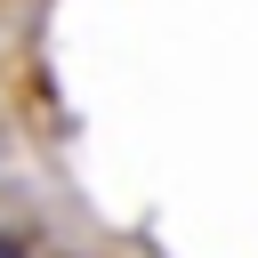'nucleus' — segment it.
<instances>
[{
  "label": "nucleus",
  "mask_w": 258,
  "mask_h": 258,
  "mask_svg": "<svg viewBox=\"0 0 258 258\" xmlns=\"http://www.w3.org/2000/svg\"><path fill=\"white\" fill-rule=\"evenodd\" d=\"M0 258H32V250H24V242H16V234H0Z\"/></svg>",
  "instance_id": "f257e3e1"
}]
</instances>
